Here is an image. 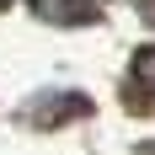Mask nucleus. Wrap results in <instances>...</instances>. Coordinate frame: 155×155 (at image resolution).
I'll return each mask as SVG.
<instances>
[{"instance_id":"obj_2","label":"nucleus","mask_w":155,"mask_h":155,"mask_svg":"<svg viewBox=\"0 0 155 155\" xmlns=\"http://www.w3.org/2000/svg\"><path fill=\"white\" fill-rule=\"evenodd\" d=\"M0 5H5V0H0Z\"/></svg>"},{"instance_id":"obj_1","label":"nucleus","mask_w":155,"mask_h":155,"mask_svg":"<svg viewBox=\"0 0 155 155\" xmlns=\"http://www.w3.org/2000/svg\"><path fill=\"white\" fill-rule=\"evenodd\" d=\"M134 75H139V80H150V86H155V48H144L139 59H134Z\"/></svg>"}]
</instances>
